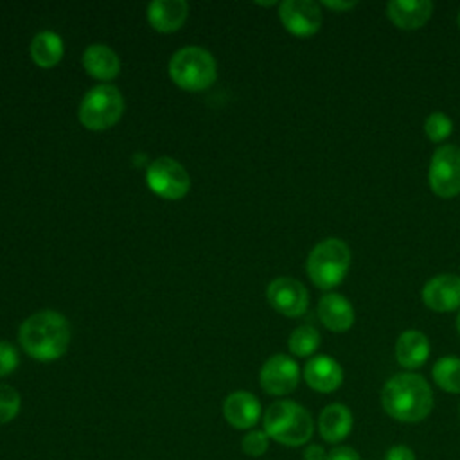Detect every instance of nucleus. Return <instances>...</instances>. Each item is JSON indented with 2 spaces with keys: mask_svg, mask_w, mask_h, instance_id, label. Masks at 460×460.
Listing matches in <instances>:
<instances>
[{
  "mask_svg": "<svg viewBox=\"0 0 460 460\" xmlns=\"http://www.w3.org/2000/svg\"><path fill=\"white\" fill-rule=\"evenodd\" d=\"M323 7L331 9V11H349L354 9L358 5V2H334V0H323L322 2Z\"/></svg>",
  "mask_w": 460,
  "mask_h": 460,
  "instance_id": "31",
  "label": "nucleus"
},
{
  "mask_svg": "<svg viewBox=\"0 0 460 460\" xmlns=\"http://www.w3.org/2000/svg\"><path fill=\"white\" fill-rule=\"evenodd\" d=\"M288 347L293 356L309 358L320 347V332L313 325H300L289 334Z\"/></svg>",
  "mask_w": 460,
  "mask_h": 460,
  "instance_id": "23",
  "label": "nucleus"
},
{
  "mask_svg": "<svg viewBox=\"0 0 460 460\" xmlns=\"http://www.w3.org/2000/svg\"><path fill=\"white\" fill-rule=\"evenodd\" d=\"M262 415L259 399L246 390H237L223 401V417L235 429H253Z\"/></svg>",
  "mask_w": 460,
  "mask_h": 460,
  "instance_id": "14",
  "label": "nucleus"
},
{
  "mask_svg": "<svg viewBox=\"0 0 460 460\" xmlns=\"http://www.w3.org/2000/svg\"><path fill=\"white\" fill-rule=\"evenodd\" d=\"M327 460H361V456L350 446H338L327 453Z\"/></svg>",
  "mask_w": 460,
  "mask_h": 460,
  "instance_id": "29",
  "label": "nucleus"
},
{
  "mask_svg": "<svg viewBox=\"0 0 460 460\" xmlns=\"http://www.w3.org/2000/svg\"><path fill=\"white\" fill-rule=\"evenodd\" d=\"M169 75L181 90H207L217 77L214 56L201 47H183L172 54L169 61Z\"/></svg>",
  "mask_w": 460,
  "mask_h": 460,
  "instance_id": "5",
  "label": "nucleus"
},
{
  "mask_svg": "<svg viewBox=\"0 0 460 460\" xmlns=\"http://www.w3.org/2000/svg\"><path fill=\"white\" fill-rule=\"evenodd\" d=\"M318 318L332 332H345L354 325V307L340 293H327L318 302Z\"/></svg>",
  "mask_w": 460,
  "mask_h": 460,
  "instance_id": "17",
  "label": "nucleus"
},
{
  "mask_svg": "<svg viewBox=\"0 0 460 460\" xmlns=\"http://www.w3.org/2000/svg\"><path fill=\"white\" fill-rule=\"evenodd\" d=\"M302 376L307 386L320 394L336 392L343 383L341 365L334 358L325 354H318L307 359Z\"/></svg>",
  "mask_w": 460,
  "mask_h": 460,
  "instance_id": "13",
  "label": "nucleus"
},
{
  "mask_svg": "<svg viewBox=\"0 0 460 460\" xmlns=\"http://www.w3.org/2000/svg\"><path fill=\"white\" fill-rule=\"evenodd\" d=\"M397 363L406 370L420 368L429 358V340L417 329L404 331L395 341Z\"/></svg>",
  "mask_w": 460,
  "mask_h": 460,
  "instance_id": "19",
  "label": "nucleus"
},
{
  "mask_svg": "<svg viewBox=\"0 0 460 460\" xmlns=\"http://www.w3.org/2000/svg\"><path fill=\"white\" fill-rule=\"evenodd\" d=\"M300 381V367L288 354L270 356L259 372L261 388L270 395H288Z\"/></svg>",
  "mask_w": 460,
  "mask_h": 460,
  "instance_id": "9",
  "label": "nucleus"
},
{
  "mask_svg": "<svg viewBox=\"0 0 460 460\" xmlns=\"http://www.w3.org/2000/svg\"><path fill=\"white\" fill-rule=\"evenodd\" d=\"M266 298L270 305L289 318L302 316L309 305V293L305 286L293 277H279L268 284Z\"/></svg>",
  "mask_w": 460,
  "mask_h": 460,
  "instance_id": "10",
  "label": "nucleus"
},
{
  "mask_svg": "<svg viewBox=\"0 0 460 460\" xmlns=\"http://www.w3.org/2000/svg\"><path fill=\"white\" fill-rule=\"evenodd\" d=\"M189 5L183 0H155L147 5V22L158 32H176L187 20Z\"/></svg>",
  "mask_w": 460,
  "mask_h": 460,
  "instance_id": "18",
  "label": "nucleus"
},
{
  "mask_svg": "<svg viewBox=\"0 0 460 460\" xmlns=\"http://www.w3.org/2000/svg\"><path fill=\"white\" fill-rule=\"evenodd\" d=\"M381 404L388 417L413 424L424 420L433 410V392L429 383L415 372L392 376L381 390Z\"/></svg>",
  "mask_w": 460,
  "mask_h": 460,
  "instance_id": "1",
  "label": "nucleus"
},
{
  "mask_svg": "<svg viewBox=\"0 0 460 460\" xmlns=\"http://www.w3.org/2000/svg\"><path fill=\"white\" fill-rule=\"evenodd\" d=\"M63 40L52 31H41L31 41V58L41 68L56 66L63 58Z\"/></svg>",
  "mask_w": 460,
  "mask_h": 460,
  "instance_id": "21",
  "label": "nucleus"
},
{
  "mask_svg": "<svg viewBox=\"0 0 460 460\" xmlns=\"http://www.w3.org/2000/svg\"><path fill=\"white\" fill-rule=\"evenodd\" d=\"M429 189L440 198L460 194V147L446 144L435 149L428 169Z\"/></svg>",
  "mask_w": 460,
  "mask_h": 460,
  "instance_id": "8",
  "label": "nucleus"
},
{
  "mask_svg": "<svg viewBox=\"0 0 460 460\" xmlns=\"http://www.w3.org/2000/svg\"><path fill=\"white\" fill-rule=\"evenodd\" d=\"M146 183L151 192L164 199H181L190 189L187 169L171 156L153 160L146 171Z\"/></svg>",
  "mask_w": 460,
  "mask_h": 460,
  "instance_id": "7",
  "label": "nucleus"
},
{
  "mask_svg": "<svg viewBox=\"0 0 460 460\" xmlns=\"http://www.w3.org/2000/svg\"><path fill=\"white\" fill-rule=\"evenodd\" d=\"M124 113V97L117 86L99 84L86 92L79 104V122L90 131L115 126Z\"/></svg>",
  "mask_w": 460,
  "mask_h": 460,
  "instance_id": "6",
  "label": "nucleus"
},
{
  "mask_svg": "<svg viewBox=\"0 0 460 460\" xmlns=\"http://www.w3.org/2000/svg\"><path fill=\"white\" fill-rule=\"evenodd\" d=\"M456 23H458V27H460V11H458V14H456Z\"/></svg>",
  "mask_w": 460,
  "mask_h": 460,
  "instance_id": "33",
  "label": "nucleus"
},
{
  "mask_svg": "<svg viewBox=\"0 0 460 460\" xmlns=\"http://www.w3.org/2000/svg\"><path fill=\"white\" fill-rule=\"evenodd\" d=\"M350 266V250L343 239L327 237L313 246L305 270L311 282L320 289H332L345 279Z\"/></svg>",
  "mask_w": 460,
  "mask_h": 460,
  "instance_id": "4",
  "label": "nucleus"
},
{
  "mask_svg": "<svg viewBox=\"0 0 460 460\" xmlns=\"http://www.w3.org/2000/svg\"><path fill=\"white\" fill-rule=\"evenodd\" d=\"M22 408V397L11 385L0 383V424H7L16 419Z\"/></svg>",
  "mask_w": 460,
  "mask_h": 460,
  "instance_id": "24",
  "label": "nucleus"
},
{
  "mask_svg": "<svg viewBox=\"0 0 460 460\" xmlns=\"http://www.w3.org/2000/svg\"><path fill=\"white\" fill-rule=\"evenodd\" d=\"M83 66L90 77L99 81H111L120 72V59L108 45L93 43L83 52Z\"/></svg>",
  "mask_w": 460,
  "mask_h": 460,
  "instance_id": "20",
  "label": "nucleus"
},
{
  "mask_svg": "<svg viewBox=\"0 0 460 460\" xmlns=\"http://www.w3.org/2000/svg\"><path fill=\"white\" fill-rule=\"evenodd\" d=\"M279 18L289 34L309 38L320 31L322 9L313 0H284L279 5Z\"/></svg>",
  "mask_w": 460,
  "mask_h": 460,
  "instance_id": "11",
  "label": "nucleus"
},
{
  "mask_svg": "<svg viewBox=\"0 0 460 460\" xmlns=\"http://www.w3.org/2000/svg\"><path fill=\"white\" fill-rule=\"evenodd\" d=\"M262 429L270 437L288 447H298L311 440L314 433V422L311 413L291 399H280L271 402L262 415Z\"/></svg>",
  "mask_w": 460,
  "mask_h": 460,
  "instance_id": "3",
  "label": "nucleus"
},
{
  "mask_svg": "<svg viewBox=\"0 0 460 460\" xmlns=\"http://www.w3.org/2000/svg\"><path fill=\"white\" fill-rule=\"evenodd\" d=\"M422 302L428 309L447 313L460 307V277L440 273L431 277L422 288Z\"/></svg>",
  "mask_w": 460,
  "mask_h": 460,
  "instance_id": "12",
  "label": "nucleus"
},
{
  "mask_svg": "<svg viewBox=\"0 0 460 460\" xmlns=\"http://www.w3.org/2000/svg\"><path fill=\"white\" fill-rule=\"evenodd\" d=\"M352 413L341 402L327 404L318 415V433L329 444L343 442L352 431Z\"/></svg>",
  "mask_w": 460,
  "mask_h": 460,
  "instance_id": "16",
  "label": "nucleus"
},
{
  "mask_svg": "<svg viewBox=\"0 0 460 460\" xmlns=\"http://www.w3.org/2000/svg\"><path fill=\"white\" fill-rule=\"evenodd\" d=\"M270 447V437L266 435L264 429H250L243 438H241V449L248 456H262Z\"/></svg>",
  "mask_w": 460,
  "mask_h": 460,
  "instance_id": "26",
  "label": "nucleus"
},
{
  "mask_svg": "<svg viewBox=\"0 0 460 460\" xmlns=\"http://www.w3.org/2000/svg\"><path fill=\"white\" fill-rule=\"evenodd\" d=\"M18 341L32 359L54 361L68 349L70 323L58 311H38L20 325Z\"/></svg>",
  "mask_w": 460,
  "mask_h": 460,
  "instance_id": "2",
  "label": "nucleus"
},
{
  "mask_svg": "<svg viewBox=\"0 0 460 460\" xmlns=\"http://www.w3.org/2000/svg\"><path fill=\"white\" fill-rule=\"evenodd\" d=\"M302 458L304 460H327V451L320 444H309L304 449Z\"/></svg>",
  "mask_w": 460,
  "mask_h": 460,
  "instance_id": "30",
  "label": "nucleus"
},
{
  "mask_svg": "<svg viewBox=\"0 0 460 460\" xmlns=\"http://www.w3.org/2000/svg\"><path fill=\"white\" fill-rule=\"evenodd\" d=\"M16 367H18L16 349L7 341H0V377L9 376Z\"/></svg>",
  "mask_w": 460,
  "mask_h": 460,
  "instance_id": "27",
  "label": "nucleus"
},
{
  "mask_svg": "<svg viewBox=\"0 0 460 460\" xmlns=\"http://www.w3.org/2000/svg\"><path fill=\"white\" fill-rule=\"evenodd\" d=\"M451 131H453V122L442 111H433L424 120V133L435 144L446 140L451 135Z\"/></svg>",
  "mask_w": 460,
  "mask_h": 460,
  "instance_id": "25",
  "label": "nucleus"
},
{
  "mask_svg": "<svg viewBox=\"0 0 460 460\" xmlns=\"http://www.w3.org/2000/svg\"><path fill=\"white\" fill-rule=\"evenodd\" d=\"M435 385L449 394H460V358L442 356L431 368Z\"/></svg>",
  "mask_w": 460,
  "mask_h": 460,
  "instance_id": "22",
  "label": "nucleus"
},
{
  "mask_svg": "<svg viewBox=\"0 0 460 460\" xmlns=\"http://www.w3.org/2000/svg\"><path fill=\"white\" fill-rule=\"evenodd\" d=\"M456 331H458V334H460V313H458V316H456Z\"/></svg>",
  "mask_w": 460,
  "mask_h": 460,
  "instance_id": "32",
  "label": "nucleus"
},
{
  "mask_svg": "<svg viewBox=\"0 0 460 460\" xmlns=\"http://www.w3.org/2000/svg\"><path fill=\"white\" fill-rule=\"evenodd\" d=\"M385 460H417V456L411 447L404 444H395L390 449H386Z\"/></svg>",
  "mask_w": 460,
  "mask_h": 460,
  "instance_id": "28",
  "label": "nucleus"
},
{
  "mask_svg": "<svg viewBox=\"0 0 460 460\" xmlns=\"http://www.w3.org/2000/svg\"><path fill=\"white\" fill-rule=\"evenodd\" d=\"M433 14L429 0H392L386 4L388 20L402 31H417L428 23Z\"/></svg>",
  "mask_w": 460,
  "mask_h": 460,
  "instance_id": "15",
  "label": "nucleus"
}]
</instances>
